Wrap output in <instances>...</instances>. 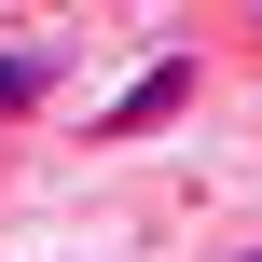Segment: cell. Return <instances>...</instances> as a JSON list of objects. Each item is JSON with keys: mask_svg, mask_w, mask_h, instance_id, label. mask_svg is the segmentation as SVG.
<instances>
[{"mask_svg": "<svg viewBox=\"0 0 262 262\" xmlns=\"http://www.w3.org/2000/svg\"><path fill=\"white\" fill-rule=\"evenodd\" d=\"M180 97H193V55H166L152 83H124V97H111V138H152V124H166Z\"/></svg>", "mask_w": 262, "mask_h": 262, "instance_id": "obj_1", "label": "cell"}, {"mask_svg": "<svg viewBox=\"0 0 262 262\" xmlns=\"http://www.w3.org/2000/svg\"><path fill=\"white\" fill-rule=\"evenodd\" d=\"M235 262H262V235H249V249H235Z\"/></svg>", "mask_w": 262, "mask_h": 262, "instance_id": "obj_3", "label": "cell"}, {"mask_svg": "<svg viewBox=\"0 0 262 262\" xmlns=\"http://www.w3.org/2000/svg\"><path fill=\"white\" fill-rule=\"evenodd\" d=\"M41 97V55H0V111H28Z\"/></svg>", "mask_w": 262, "mask_h": 262, "instance_id": "obj_2", "label": "cell"}]
</instances>
